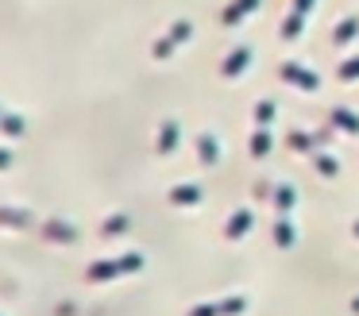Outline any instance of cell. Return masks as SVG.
I'll use <instances>...</instances> for the list:
<instances>
[{"mask_svg": "<svg viewBox=\"0 0 359 316\" xmlns=\"http://www.w3.org/2000/svg\"><path fill=\"white\" fill-rule=\"evenodd\" d=\"M174 143H178V123H163L158 128V154H166Z\"/></svg>", "mask_w": 359, "mask_h": 316, "instance_id": "cell-7", "label": "cell"}, {"mask_svg": "<svg viewBox=\"0 0 359 316\" xmlns=\"http://www.w3.org/2000/svg\"><path fill=\"white\" fill-rule=\"evenodd\" d=\"M255 116H259V120H271V116H274V104H271V100H259V108H255Z\"/></svg>", "mask_w": 359, "mask_h": 316, "instance_id": "cell-11", "label": "cell"}, {"mask_svg": "<svg viewBox=\"0 0 359 316\" xmlns=\"http://www.w3.org/2000/svg\"><path fill=\"white\" fill-rule=\"evenodd\" d=\"M355 35H359V15H348V20H340V23H336V31H332L336 43H351Z\"/></svg>", "mask_w": 359, "mask_h": 316, "instance_id": "cell-5", "label": "cell"}, {"mask_svg": "<svg viewBox=\"0 0 359 316\" xmlns=\"http://www.w3.org/2000/svg\"><path fill=\"white\" fill-rule=\"evenodd\" d=\"M197 154L205 158V166H217V158H220L217 139H212V135H201V139H197Z\"/></svg>", "mask_w": 359, "mask_h": 316, "instance_id": "cell-6", "label": "cell"}, {"mask_svg": "<svg viewBox=\"0 0 359 316\" xmlns=\"http://www.w3.org/2000/svg\"><path fill=\"white\" fill-rule=\"evenodd\" d=\"M340 77H344V81H355V77H359V58H348V62H344V66H340Z\"/></svg>", "mask_w": 359, "mask_h": 316, "instance_id": "cell-10", "label": "cell"}, {"mask_svg": "<svg viewBox=\"0 0 359 316\" xmlns=\"http://www.w3.org/2000/svg\"><path fill=\"white\" fill-rule=\"evenodd\" d=\"M282 81H290V85H302V89H317L320 85V77L313 74L309 66H297V62H282Z\"/></svg>", "mask_w": 359, "mask_h": 316, "instance_id": "cell-2", "label": "cell"}, {"mask_svg": "<svg viewBox=\"0 0 359 316\" xmlns=\"http://www.w3.org/2000/svg\"><path fill=\"white\" fill-rule=\"evenodd\" d=\"M313 4H317V0H294V12H297V15H309Z\"/></svg>", "mask_w": 359, "mask_h": 316, "instance_id": "cell-12", "label": "cell"}, {"mask_svg": "<svg viewBox=\"0 0 359 316\" xmlns=\"http://www.w3.org/2000/svg\"><path fill=\"white\" fill-rule=\"evenodd\" d=\"M271 151V131H255V135H251V154H266Z\"/></svg>", "mask_w": 359, "mask_h": 316, "instance_id": "cell-9", "label": "cell"}, {"mask_svg": "<svg viewBox=\"0 0 359 316\" xmlns=\"http://www.w3.org/2000/svg\"><path fill=\"white\" fill-rule=\"evenodd\" d=\"M248 62H251V46H236V50H228L220 74H224V77H240L243 69H248Z\"/></svg>", "mask_w": 359, "mask_h": 316, "instance_id": "cell-3", "label": "cell"}, {"mask_svg": "<svg viewBox=\"0 0 359 316\" xmlns=\"http://www.w3.org/2000/svg\"><path fill=\"white\" fill-rule=\"evenodd\" d=\"M302 27H305V15L290 12L286 23H282V39H297V35H302Z\"/></svg>", "mask_w": 359, "mask_h": 316, "instance_id": "cell-8", "label": "cell"}, {"mask_svg": "<svg viewBox=\"0 0 359 316\" xmlns=\"http://www.w3.org/2000/svg\"><path fill=\"white\" fill-rule=\"evenodd\" d=\"M255 8H259V0H228L224 12H220V23H240V20H248Z\"/></svg>", "mask_w": 359, "mask_h": 316, "instance_id": "cell-4", "label": "cell"}, {"mask_svg": "<svg viewBox=\"0 0 359 316\" xmlns=\"http://www.w3.org/2000/svg\"><path fill=\"white\" fill-rule=\"evenodd\" d=\"M0 166H8V151H0Z\"/></svg>", "mask_w": 359, "mask_h": 316, "instance_id": "cell-13", "label": "cell"}, {"mask_svg": "<svg viewBox=\"0 0 359 316\" xmlns=\"http://www.w3.org/2000/svg\"><path fill=\"white\" fill-rule=\"evenodd\" d=\"M189 35H194V20H186V15H182V20H174L170 27H166V35L151 46V54H155V58H170V54L178 50Z\"/></svg>", "mask_w": 359, "mask_h": 316, "instance_id": "cell-1", "label": "cell"}]
</instances>
